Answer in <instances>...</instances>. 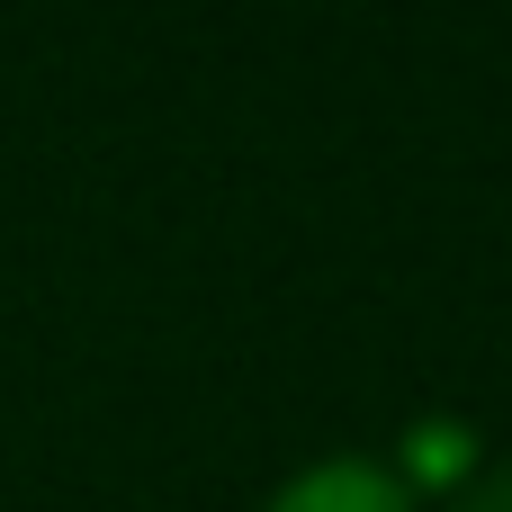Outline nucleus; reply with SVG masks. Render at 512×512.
<instances>
[{
	"label": "nucleus",
	"instance_id": "nucleus-1",
	"mask_svg": "<svg viewBox=\"0 0 512 512\" xmlns=\"http://www.w3.org/2000/svg\"><path fill=\"white\" fill-rule=\"evenodd\" d=\"M261 512H414V486H405V468H387V459H315V468H297L279 495Z\"/></svg>",
	"mask_w": 512,
	"mask_h": 512
},
{
	"label": "nucleus",
	"instance_id": "nucleus-2",
	"mask_svg": "<svg viewBox=\"0 0 512 512\" xmlns=\"http://www.w3.org/2000/svg\"><path fill=\"white\" fill-rule=\"evenodd\" d=\"M450 512H512V468H486V477H477Z\"/></svg>",
	"mask_w": 512,
	"mask_h": 512
}]
</instances>
